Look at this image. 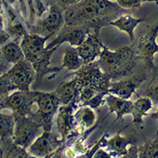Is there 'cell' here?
Listing matches in <instances>:
<instances>
[{
  "label": "cell",
  "instance_id": "cell-14",
  "mask_svg": "<svg viewBox=\"0 0 158 158\" xmlns=\"http://www.w3.org/2000/svg\"><path fill=\"white\" fill-rule=\"evenodd\" d=\"M78 101L74 99V101L66 105H62L59 108L57 117V126L59 132L61 134L63 143L67 139V136L70 135V131L73 129L74 123V114L77 110Z\"/></svg>",
  "mask_w": 158,
  "mask_h": 158
},
{
  "label": "cell",
  "instance_id": "cell-18",
  "mask_svg": "<svg viewBox=\"0 0 158 158\" xmlns=\"http://www.w3.org/2000/svg\"><path fill=\"white\" fill-rule=\"evenodd\" d=\"M103 146L107 148L109 153L112 156L123 157L127 151V147L134 144L135 140L131 138L122 137L118 132L115 136L110 138L109 140L104 141Z\"/></svg>",
  "mask_w": 158,
  "mask_h": 158
},
{
  "label": "cell",
  "instance_id": "cell-23",
  "mask_svg": "<svg viewBox=\"0 0 158 158\" xmlns=\"http://www.w3.org/2000/svg\"><path fill=\"white\" fill-rule=\"evenodd\" d=\"M84 65L85 64L82 59L80 57L78 54L77 47L70 46V47H68L65 50L64 56H63V63H62V66L59 68H60V70L66 68L69 70L76 71Z\"/></svg>",
  "mask_w": 158,
  "mask_h": 158
},
{
  "label": "cell",
  "instance_id": "cell-33",
  "mask_svg": "<svg viewBox=\"0 0 158 158\" xmlns=\"http://www.w3.org/2000/svg\"><path fill=\"white\" fill-rule=\"evenodd\" d=\"M12 66V64L8 63V62L4 59V57L2 56V55L1 54V52H0V74H6V73L11 68Z\"/></svg>",
  "mask_w": 158,
  "mask_h": 158
},
{
  "label": "cell",
  "instance_id": "cell-25",
  "mask_svg": "<svg viewBox=\"0 0 158 158\" xmlns=\"http://www.w3.org/2000/svg\"><path fill=\"white\" fill-rule=\"evenodd\" d=\"M15 115L13 113H0V140L13 138L15 132Z\"/></svg>",
  "mask_w": 158,
  "mask_h": 158
},
{
  "label": "cell",
  "instance_id": "cell-20",
  "mask_svg": "<svg viewBox=\"0 0 158 158\" xmlns=\"http://www.w3.org/2000/svg\"><path fill=\"white\" fill-rule=\"evenodd\" d=\"M21 41L22 40L18 39H14L0 48L1 54L10 64L14 65L25 59L23 51L20 45Z\"/></svg>",
  "mask_w": 158,
  "mask_h": 158
},
{
  "label": "cell",
  "instance_id": "cell-31",
  "mask_svg": "<svg viewBox=\"0 0 158 158\" xmlns=\"http://www.w3.org/2000/svg\"><path fill=\"white\" fill-rule=\"evenodd\" d=\"M80 0H45L48 6L55 5L61 8L62 10H65L68 6L76 3Z\"/></svg>",
  "mask_w": 158,
  "mask_h": 158
},
{
  "label": "cell",
  "instance_id": "cell-29",
  "mask_svg": "<svg viewBox=\"0 0 158 158\" xmlns=\"http://www.w3.org/2000/svg\"><path fill=\"white\" fill-rule=\"evenodd\" d=\"M146 96L152 100L153 105L158 104V77L153 79L146 89Z\"/></svg>",
  "mask_w": 158,
  "mask_h": 158
},
{
  "label": "cell",
  "instance_id": "cell-16",
  "mask_svg": "<svg viewBox=\"0 0 158 158\" xmlns=\"http://www.w3.org/2000/svg\"><path fill=\"white\" fill-rule=\"evenodd\" d=\"M105 101L109 108V113L116 114L115 121L122 118L125 115L131 114L133 102L130 101V99H124L113 94H108L105 97Z\"/></svg>",
  "mask_w": 158,
  "mask_h": 158
},
{
  "label": "cell",
  "instance_id": "cell-19",
  "mask_svg": "<svg viewBox=\"0 0 158 158\" xmlns=\"http://www.w3.org/2000/svg\"><path fill=\"white\" fill-rule=\"evenodd\" d=\"M145 21V18H134L131 15L128 13L121 15L119 18L114 20L113 22H110V25H113L118 28L120 31L127 32L129 35L131 41L133 43L135 41V29L138 25Z\"/></svg>",
  "mask_w": 158,
  "mask_h": 158
},
{
  "label": "cell",
  "instance_id": "cell-9",
  "mask_svg": "<svg viewBox=\"0 0 158 158\" xmlns=\"http://www.w3.org/2000/svg\"><path fill=\"white\" fill-rule=\"evenodd\" d=\"M158 36V24L146 34L139 38L136 45V52L138 58L142 59L145 66L149 70L156 69L154 56L158 53V44L156 37Z\"/></svg>",
  "mask_w": 158,
  "mask_h": 158
},
{
  "label": "cell",
  "instance_id": "cell-1",
  "mask_svg": "<svg viewBox=\"0 0 158 158\" xmlns=\"http://www.w3.org/2000/svg\"><path fill=\"white\" fill-rule=\"evenodd\" d=\"M128 11L111 0H80L64 10L65 25L85 26L99 36L103 27Z\"/></svg>",
  "mask_w": 158,
  "mask_h": 158
},
{
  "label": "cell",
  "instance_id": "cell-10",
  "mask_svg": "<svg viewBox=\"0 0 158 158\" xmlns=\"http://www.w3.org/2000/svg\"><path fill=\"white\" fill-rule=\"evenodd\" d=\"M34 104L32 91L16 90L10 94L1 106L12 111L16 116H30L33 113L32 111V105Z\"/></svg>",
  "mask_w": 158,
  "mask_h": 158
},
{
  "label": "cell",
  "instance_id": "cell-39",
  "mask_svg": "<svg viewBox=\"0 0 158 158\" xmlns=\"http://www.w3.org/2000/svg\"><path fill=\"white\" fill-rule=\"evenodd\" d=\"M16 1H17V0H6V2H9V4H10V5H12V4L15 3Z\"/></svg>",
  "mask_w": 158,
  "mask_h": 158
},
{
  "label": "cell",
  "instance_id": "cell-5",
  "mask_svg": "<svg viewBox=\"0 0 158 158\" xmlns=\"http://www.w3.org/2000/svg\"><path fill=\"white\" fill-rule=\"evenodd\" d=\"M32 94L34 103L38 105V110L30 116L41 125L43 131H52L53 118L60 105L55 92L32 91Z\"/></svg>",
  "mask_w": 158,
  "mask_h": 158
},
{
  "label": "cell",
  "instance_id": "cell-36",
  "mask_svg": "<svg viewBox=\"0 0 158 158\" xmlns=\"http://www.w3.org/2000/svg\"><path fill=\"white\" fill-rule=\"evenodd\" d=\"M149 116H150L151 118H155V119H158V108H157V109H156V112H154V113H153V114H151ZM156 135L158 136V131H157V132H156Z\"/></svg>",
  "mask_w": 158,
  "mask_h": 158
},
{
  "label": "cell",
  "instance_id": "cell-40",
  "mask_svg": "<svg viewBox=\"0 0 158 158\" xmlns=\"http://www.w3.org/2000/svg\"><path fill=\"white\" fill-rule=\"evenodd\" d=\"M155 2L158 3V0H143V2Z\"/></svg>",
  "mask_w": 158,
  "mask_h": 158
},
{
  "label": "cell",
  "instance_id": "cell-26",
  "mask_svg": "<svg viewBox=\"0 0 158 158\" xmlns=\"http://www.w3.org/2000/svg\"><path fill=\"white\" fill-rule=\"evenodd\" d=\"M139 158H158V138L138 146Z\"/></svg>",
  "mask_w": 158,
  "mask_h": 158
},
{
  "label": "cell",
  "instance_id": "cell-4",
  "mask_svg": "<svg viewBox=\"0 0 158 158\" xmlns=\"http://www.w3.org/2000/svg\"><path fill=\"white\" fill-rule=\"evenodd\" d=\"M49 38L27 32L20 44L25 59L32 63L36 71V81L40 80L48 73H56L60 70L58 67H50L51 57L57 48H48L45 47V43Z\"/></svg>",
  "mask_w": 158,
  "mask_h": 158
},
{
  "label": "cell",
  "instance_id": "cell-24",
  "mask_svg": "<svg viewBox=\"0 0 158 158\" xmlns=\"http://www.w3.org/2000/svg\"><path fill=\"white\" fill-rule=\"evenodd\" d=\"M94 108L89 106H83L77 110L74 114V123L82 129L89 128L95 123L96 114Z\"/></svg>",
  "mask_w": 158,
  "mask_h": 158
},
{
  "label": "cell",
  "instance_id": "cell-32",
  "mask_svg": "<svg viewBox=\"0 0 158 158\" xmlns=\"http://www.w3.org/2000/svg\"><path fill=\"white\" fill-rule=\"evenodd\" d=\"M138 146H137L135 144H132L129 146V149H127V153H125L123 158H138Z\"/></svg>",
  "mask_w": 158,
  "mask_h": 158
},
{
  "label": "cell",
  "instance_id": "cell-11",
  "mask_svg": "<svg viewBox=\"0 0 158 158\" xmlns=\"http://www.w3.org/2000/svg\"><path fill=\"white\" fill-rule=\"evenodd\" d=\"M6 74L18 90L29 91L31 84L36 80V71L26 59L13 65Z\"/></svg>",
  "mask_w": 158,
  "mask_h": 158
},
{
  "label": "cell",
  "instance_id": "cell-15",
  "mask_svg": "<svg viewBox=\"0 0 158 158\" xmlns=\"http://www.w3.org/2000/svg\"><path fill=\"white\" fill-rule=\"evenodd\" d=\"M103 46L104 44L98 35L89 32L81 44L77 47L79 56L82 59L84 64L95 61L97 57L100 56Z\"/></svg>",
  "mask_w": 158,
  "mask_h": 158
},
{
  "label": "cell",
  "instance_id": "cell-12",
  "mask_svg": "<svg viewBox=\"0 0 158 158\" xmlns=\"http://www.w3.org/2000/svg\"><path fill=\"white\" fill-rule=\"evenodd\" d=\"M90 29L85 26H69L64 25L63 28L59 30V33L57 37L52 40L47 46L48 48H58L63 43H69L70 46L78 47L84 41L88 34L90 32Z\"/></svg>",
  "mask_w": 158,
  "mask_h": 158
},
{
  "label": "cell",
  "instance_id": "cell-17",
  "mask_svg": "<svg viewBox=\"0 0 158 158\" xmlns=\"http://www.w3.org/2000/svg\"><path fill=\"white\" fill-rule=\"evenodd\" d=\"M60 105H66L78 97V86L77 79L74 77L70 81H63L55 92ZM78 101V100H77Z\"/></svg>",
  "mask_w": 158,
  "mask_h": 158
},
{
  "label": "cell",
  "instance_id": "cell-22",
  "mask_svg": "<svg viewBox=\"0 0 158 158\" xmlns=\"http://www.w3.org/2000/svg\"><path fill=\"white\" fill-rule=\"evenodd\" d=\"M153 103L147 96L139 97L136 101L133 102L131 115L133 116L132 123L136 126H140L143 123V117L147 115V112L153 108Z\"/></svg>",
  "mask_w": 158,
  "mask_h": 158
},
{
  "label": "cell",
  "instance_id": "cell-37",
  "mask_svg": "<svg viewBox=\"0 0 158 158\" xmlns=\"http://www.w3.org/2000/svg\"><path fill=\"white\" fill-rule=\"evenodd\" d=\"M4 29V23H3V17L2 15H0V30Z\"/></svg>",
  "mask_w": 158,
  "mask_h": 158
},
{
  "label": "cell",
  "instance_id": "cell-7",
  "mask_svg": "<svg viewBox=\"0 0 158 158\" xmlns=\"http://www.w3.org/2000/svg\"><path fill=\"white\" fill-rule=\"evenodd\" d=\"M41 125L32 116L15 115V132L13 139L18 146L28 149L31 144L40 136Z\"/></svg>",
  "mask_w": 158,
  "mask_h": 158
},
{
  "label": "cell",
  "instance_id": "cell-35",
  "mask_svg": "<svg viewBox=\"0 0 158 158\" xmlns=\"http://www.w3.org/2000/svg\"><path fill=\"white\" fill-rule=\"evenodd\" d=\"M95 155L96 157H111V154L109 153H107V152H105V151H104L101 149H99L98 151L96 152Z\"/></svg>",
  "mask_w": 158,
  "mask_h": 158
},
{
  "label": "cell",
  "instance_id": "cell-3",
  "mask_svg": "<svg viewBox=\"0 0 158 158\" xmlns=\"http://www.w3.org/2000/svg\"><path fill=\"white\" fill-rule=\"evenodd\" d=\"M99 57V67L111 80H120L129 75L136 66L137 59H139L135 44L120 48L115 52L104 45Z\"/></svg>",
  "mask_w": 158,
  "mask_h": 158
},
{
  "label": "cell",
  "instance_id": "cell-38",
  "mask_svg": "<svg viewBox=\"0 0 158 158\" xmlns=\"http://www.w3.org/2000/svg\"><path fill=\"white\" fill-rule=\"evenodd\" d=\"M2 4H3L2 0H0V15H2Z\"/></svg>",
  "mask_w": 158,
  "mask_h": 158
},
{
  "label": "cell",
  "instance_id": "cell-30",
  "mask_svg": "<svg viewBox=\"0 0 158 158\" xmlns=\"http://www.w3.org/2000/svg\"><path fill=\"white\" fill-rule=\"evenodd\" d=\"M116 2L122 8L130 10L131 9L140 7L143 0H116Z\"/></svg>",
  "mask_w": 158,
  "mask_h": 158
},
{
  "label": "cell",
  "instance_id": "cell-13",
  "mask_svg": "<svg viewBox=\"0 0 158 158\" xmlns=\"http://www.w3.org/2000/svg\"><path fill=\"white\" fill-rule=\"evenodd\" d=\"M147 79L145 74H137L129 76L125 79H120L118 81L111 82L108 92L117 97L124 99H130L137 89Z\"/></svg>",
  "mask_w": 158,
  "mask_h": 158
},
{
  "label": "cell",
  "instance_id": "cell-6",
  "mask_svg": "<svg viewBox=\"0 0 158 158\" xmlns=\"http://www.w3.org/2000/svg\"><path fill=\"white\" fill-rule=\"evenodd\" d=\"M64 10L55 5L49 6L48 14L44 18H40L36 25H27L29 33L51 37L64 26Z\"/></svg>",
  "mask_w": 158,
  "mask_h": 158
},
{
  "label": "cell",
  "instance_id": "cell-27",
  "mask_svg": "<svg viewBox=\"0 0 158 158\" xmlns=\"http://www.w3.org/2000/svg\"><path fill=\"white\" fill-rule=\"evenodd\" d=\"M18 90L7 74H0V105L11 93Z\"/></svg>",
  "mask_w": 158,
  "mask_h": 158
},
{
  "label": "cell",
  "instance_id": "cell-8",
  "mask_svg": "<svg viewBox=\"0 0 158 158\" xmlns=\"http://www.w3.org/2000/svg\"><path fill=\"white\" fill-rule=\"evenodd\" d=\"M64 143L52 131H44L29 148L28 152L36 157H52L57 151H63Z\"/></svg>",
  "mask_w": 158,
  "mask_h": 158
},
{
  "label": "cell",
  "instance_id": "cell-34",
  "mask_svg": "<svg viewBox=\"0 0 158 158\" xmlns=\"http://www.w3.org/2000/svg\"><path fill=\"white\" fill-rule=\"evenodd\" d=\"M12 40V37L5 28L2 30H0V48L2 47L3 45H5L6 44Z\"/></svg>",
  "mask_w": 158,
  "mask_h": 158
},
{
  "label": "cell",
  "instance_id": "cell-2",
  "mask_svg": "<svg viewBox=\"0 0 158 158\" xmlns=\"http://www.w3.org/2000/svg\"><path fill=\"white\" fill-rule=\"evenodd\" d=\"M78 86V102L82 106L97 108L103 105L111 79L99 67L97 62L85 64L74 73Z\"/></svg>",
  "mask_w": 158,
  "mask_h": 158
},
{
  "label": "cell",
  "instance_id": "cell-21",
  "mask_svg": "<svg viewBox=\"0 0 158 158\" xmlns=\"http://www.w3.org/2000/svg\"><path fill=\"white\" fill-rule=\"evenodd\" d=\"M0 156L1 157H32L26 149L18 146L13 138L0 140Z\"/></svg>",
  "mask_w": 158,
  "mask_h": 158
},
{
  "label": "cell",
  "instance_id": "cell-28",
  "mask_svg": "<svg viewBox=\"0 0 158 158\" xmlns=\"http://www.w3.org/2000/svg\"><path fill=\"white\" fill-rule=\"evenodd\" d=\"M7 32H9V34L12 37V39H18L20 40H22V37L25 36L28 32L25 28L24 27L22 24L19 22H15V24L10 23L8 24L7 27L5 28Z\"/></svg>",
  "mask_w": 158,
  "mask_h": 158
},
{
  "label": "cell",
  "instance_id": "cell-41",
  "mask_svg": "<svg viewBox=\"0 0 158 158\" xmlns=\"http://www.w3.org/2000/svg\"><path fill=\"white\" fill-rule=\"evenodd\" d=\"M2 109H3V108H2V107L0 105V113H1V111H2Z\"/></svg>",
  "mask_w": 158,
  "mask_h": 158
}]
</instances>
